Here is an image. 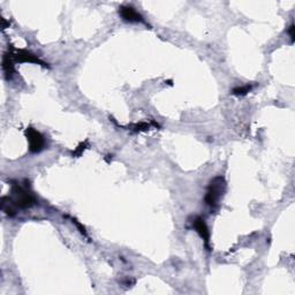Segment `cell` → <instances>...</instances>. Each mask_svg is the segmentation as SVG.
I'll return each mask as SVG.
<instances>
[{"label": "cell", "mask_w": 295, "mask_h": 295, "mask_svg": "<svg viewBox=\"0 0 295 295\" xmlns=\"http://www.w3.org/2000/svg\"><path fill=\"white\" fill-rule=\"evenodd\" d=\"M119 14L124 21L129 23H138V22H145V18L132 6H121L119 8Z\"/></svg>", "instance_id": "cell-6"}, {"label": "cell", "mask_w": 295, "mask_h": 295, "mask_svg": "<svg viewBox=\"0 0 295 295\" xmlns=\"http://www.w3.org/2000/svg\"><path fill=\"white\" fill-rule=\"evenodd\" d=\"M25 138L28 140L29 143V150L32 153H37L40 152L46 146L45 142V138L40 134V133L37 131V129L32 128V127H28L24 132Z\"/></svg>", "instance_id": "cell-3"}, {"label": "cell", "mask_w": 295, "mask_h": 295, "mask_svg": "<svg viewBox=\"0 0 295 295\" xmlns=\"http://www.w3.org/2000/svg\"><path fill=\"white\" fill-rule=\"evenodd\" d=\"M191 226L195 231L197 232V234L202 238L203 241H204L205 246L209 248V242H210V231L208 228V225H206L205 220L202 218V217H194L193 220H191Z\"/></svg>", "instance_id": "cell-4"}, {"label": "cell", "mask_w": 295, "mask_h": 295, "mask_svg": "<svg viewBox=\"0 0 295 295\" xmlns=\"http://www.w3.org/2000/svg\"><path fill=\"white\" fill-rule=\"evenodd\" d=\"M225 191H226V181L221 175L213 178L209 182L208 189H206L204 202L205 204L211 209H217L220 204V201L223 200Z\"/></svg>", "instance_id": "cell-2"}, {"label": "cell", "mask_w": 295, "mask_h": 295, "mask_svg": "<svg viewBox=\"0 0 295 295\" xmlns=\"http://www.w3.org/2000/svg\"><path fill=\"white\" fill-rule=\"evenodd\" d=\"M87 147H88V141H86V142H83V143H81V145L76 148L75 150L73 151V156L74 157H79V156H81V154L83 153V151L87 149Z\"/></svg>", "instance_id": "cell-9"}, {"label": "cell", "mask_w": 295, "mask_h": 295, "mask_svg": "<svg viewBox=\"0 0 295 295\" xmlns=\"http://www.w3.org/2000/svg\"><path fill=\"white\" fill-rule=\"evenodd\" d=\"M37 200L27 186L13 182L9 196L1 198V210L7 216H15L16 209H29L36 205Z\"/></svg>", "instance_id": "cell-1"}, {"label": "cell", "mask_w": 295, "mask_h": 295, "mask_svg": "<svg viewBox=\"0 0 295 295\" xmlns=\"http://www.w3.org/2000/svg\"><path fill=\"white\" fill-rule=\"evenodd\" d=\"M10 57H12L14 62H34V64H39L42 66H45V64L42 60H39L35 54H32L29 51L24 50H15L13 52H8Z\"/></svg>", "instance_id": "cell-5"}, {"label": "cell", "mask_w": 295, "mask_h": 295, "mask_svg": "<svg viewBox=\"0 0 295 295\" xmlns=\"http://www.w3.org/2000/svg\"><path fill=\"white\" fill-rule=\"evenodd\" d=\"M289 34L291 39H292V42H294V24H291L290 28H289Z\"/></svg>", "instance_id": "cell-11"}, {"label": "cell", "mask_w": 295, "mask_h": 295, "mask_svg": "<svg viewBox=\"0 0 295 295\" xmlns=\"http://www.w3.org/2000/svg\"><path fill=\"white\" fill-rule=\"evenodd\" d=\"M2 68H3V72H5L6 79L9 80L10 77L13 76V73H14V61L8 52H6L5 54H3Z\"/></svg>", "instance_id": "cell-7"}, {"label": "cell", "mask_w": 295, "mask_h": 295, "mask_svg": "<svg viewBox=\"0 0 295 295\" xmlns=\"http://www.w3.org/2000/svg\"><path fill=\"white\" fill-rule=\"evenodd\" d=\"M150 127L149 124L147 123H141V124H138L134 126V131L135 132H141V131H147L148 128Z\"/></svg>", "instance_id": "cell-10"}, {"label": "cell", "mask_w": 295, "mask_h": 295, "mask_svg": "<svg viewBox=\"0 0 295 295\" xmlns=\"http://www.w3.org/2000/svg\"><path fill=\"white\" fill-rule=\"evenodd\" d=\"M253 88H254L253 84H245V86L234 88V89L232 90V94L235 96H245L248 94V92L252 91Z\"/></svg>", "instance_id": "cell-8"}]
</instances>
